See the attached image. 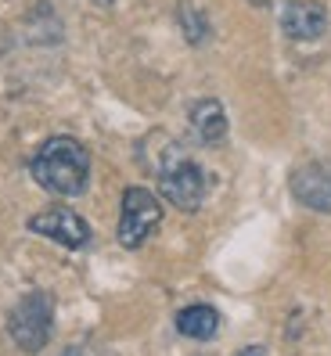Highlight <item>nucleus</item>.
Instances as JSON below:
<instances>
[{
	"mask_svg": "<svg viewBox=\"0 0 331 356\" xmlns=\"http://www.w3.org/2000/svg\"><path fill=\"white\" fill-rule=\"evenodd\" d=\"M33 180L58 198H76L87 191L90 180V155L76 137H51L33 155Z\"/></svg>",
	"mask_w": 331,
	"mask_h": 356,
	"instance_id": "1",
	"label": "nucleus"
},
{
	"mask_svg": "<svg viewBox=\"0 0 331 356\" xmlns=\"http://www.w3.org/2000/svg\"><path fill=\"white\" fill-rule=\"evenodd\" d=\"M51 327H54V302L44 291H29L26 299H18V306L8 317V331L18 342V349L40 353L51 342Z\"/></svg>",
	"mask_w": 331,
	"mask_h": 356,
	"instance_id": "2",
	"label": "nucleus"
},
{
	"mask_svg": "<svg viewBox=\"0 0 331 356\" xmlns=\"http://www.w3.org/2000/svg\"><path fill=\"white\" fill-rule=\"evenodd\" d=\"M159 191H162L166 202H173L177 209H184V213H195V209L202 205V198H205L202 165L184 159L180 152H170V159L159 165Z\"/></svg>",
	"mask_w": 331,
	"mask_h": 356,
	"instance_id": "3",
	"label": "nucleus"
},
{
	"mask_svg": "<svg viewBox=\"0 0 331 356\" xmlns=\"http://www.w3.org/2000/svg\"><path fill=\"white\" fill-rule=\"evenodd\" d=\"M162 220V205L148 187H127L122 191V209H119V245L140 248L152 238V230Z\"/></svg>",
	"mask_w": 331,
	"mask_h": 356,
	"instance_id": "4",
	"label": "nucleus"
},
{
	"mask_svg": "<svg viewBox=\"0 0 331 356\" xmlns=\"http://www.w3.org/2000/svg\"><path fill=\"white\" fill-rule=\"evenodd\" d=\"M29 230L40 238H51L65 248H83L90 241V227L83 216H76L72 209H61V205H51L44 213L29 216Z\"/></svg>",
	"mask_w": 331,
	"mask_h": 356,
	"instance_id": "5",
	"label": "nucleus"
},
{
	"mask_svg": "<svg viewBox=\"0 0 331 356\" xmlns=\"http://www.w3.org/2000/svg\"><path fill=\"white\" fill-rule=\"evenodd\" d=\"M292 195L299 205L314 209V213H331V165L302 162L292 173Z\"/></svg>",
	"mask_w": 331,
	"mask_h": 356,
	"instance_id": "6",
	"label": "nucleus"
},
{
	"mask_svg": "<svg viewBox=\"0 0 331 356\" xmlns=\"http://www.w3.org/2000/svg\"><path fill=\"white\" fill-rule=\"evenodd\" d=\"M281 29L284 36L292 40H321L324 29H328V11L314 0H288L284 11H281Z\"/></svg>",
	"mask_w": 331,
	"mask_h": 356,
	"instance_id": "7",
	"label": "nucleus"
},
{
	"mask_svg": "<svg viewBox=\"0 0 331 356\" xmlns=\"http://www.w3.org/2000/svg\"><path fill=\"white\" fill-rule=\"evenodd\" d=\"M177 331L184 339H195V342H205L220 331V313L216 306H205V302H195V306H184L177 313Z\"/></svg>",
	"mask_w": 331,
	"mask_h": 356,
	"instance_id": "8",
	"label": "nucleus"
},
{
	"mask_svg": "<svg viewBox=\"0 0 331 356\" xmlns=\"http://www.w3.org/2000/svg\"><path fill=\"white\" fill-rule=\"evenodd\" d=\"M191 130L202 137V144H220L227 137V115H223V104L205 97L191 104Z\"/></svg>",
	"mask_w": 331,
	"mask_h": 356,
	"instance_id": "9",
	"label": "nucleus"
},
{
	"mask_svg": "<svg viewBox=\"0 0 331 356\" xmlns=\"http://www.w3.org/2000/svg\"><path fill=\"white\" fill-rule=\"evenodd\" d=\"M238 356H266V349H259V346H248V349H241Z\"/></svg>",
	"mask_w": 331,
	"mask_h": 356,
	"instance_id": "10",
	"label": "nucleus"
},
{
	"mask_svg": "<svg viewBox=\"0 0 331 356\" xmlns=\"http://www.w3.org/2000/svg\"><path fill=\"white\" fill-rule=\"evenodd\" d=\"M248 4H256V8H263V4H271V0H248Z\"/></svg>",
	"mask_w": 331,
	"mask_h": 356,
	"instance_id": "11",
	"label": "nucleus"
}]
</instances>
